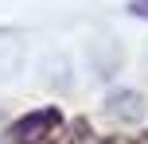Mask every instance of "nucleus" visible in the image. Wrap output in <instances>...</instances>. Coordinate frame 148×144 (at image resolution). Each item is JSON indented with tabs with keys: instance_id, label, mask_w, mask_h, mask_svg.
<instances>
[{
	"instance_id": "obj_1",
	"label": "nucleus",
	"mask_w": 148,
	"mask_h": 144,
	"mask_svg": "<svg viewBox=\"0 0 148 144\" xmlns=\"http://www.w3.org/2000/svg\"><path fill=\"white\" fill-rule=\"evenodd\" d=\"M62 129H66L62 113L55 105H43V109H31V113H23L20 121L8 125L4 144H59Z\"/></svg>"
},
{
	"instance_id": "obj_3",
	"label": "nucleus",
	"mask_w": 148,
	"mask_h": 144,
	"mask_svg": "<svg viewBox=\"0 0 148 144\" xmlns=\"http://www.w3.org/2000/svg\"><path fill=\"white\" fill-rule=\"evenodd\" d=\"M129 12H133V16H148V0H133Z\"/></svg>"
},
{
	"instance_id": "obj_4",
	"label": "nucleus",
	"mask_w": 148,
	"mask_h": 144,
	"mask_svg": "<svg viewBox=\"0 0 148 144\" xmlns=\"http://www.w3.org/2000/svg\"><path fill=\"white\" fill-rule=\"evenodd\" d=\"M101 144H129V140H125V136H105Z\"/></svg>"
},
{
	"instance_id": "obj_2",
	"label": "nucleus",
	"mask_w": 148,
	"mask_h": 144,
	"mask_svg": "<svg viewBox=\"0 0 148 144\" xmlns=\"http://www.w3.org/2000/svg\"><path fill=\"white\" fill-rule=\"evenodd\" d=\"M105 113L117 125H136V121H144L148 105H144V98L136 90H113L109 98H105Z\"/></svg>"
},
{
	"instance_id": "obj_5",
	"label": "nucleus",
	"mask_w": 148,
	"mask_h": 144,
	"mask_svg": "<svg viewBox=\"0 0 148 144\" xmlns=\"http://www.w3.org/2000/svg\"><path fill=\"white\" fill-rule=\"evenodd\" d=\"M140 144H148V132H144V136H140Z\"/></svg>"
}]
</instances>
